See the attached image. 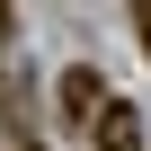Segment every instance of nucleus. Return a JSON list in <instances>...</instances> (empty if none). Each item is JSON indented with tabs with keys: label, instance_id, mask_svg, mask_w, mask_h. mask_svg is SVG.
Segmentation results:
<instances>
[{
	"label": "nucleus",
	"instance_id": "4",
	"mask_svg": "<svg viewBox=\"0 0 151 151\" xmlns=\"http://www.w3.org/2000/svg\"><path fill=\"white\" fill-rule=\"evenodd\" d=\"M18 151H36V142H18Z\"/></svg>",
	"mask_w": 151,
	"mask_h": 151
},
{
	"label": "nucleus",
	"instance_id": "3",
	"mask_svg": "<svg viewBox=\"0 0 151 151\" xmlns=\"http://www.w3.org/2000/svg\"><path fill=\"white\" fill-rule=\"evenodd\" d=\"M133 36H142V53H151V0H133Z\"/></svg>",
	"mask_w": 151,
	"mask_h": 151
},
{
	"label": "nucleus",
	"instance_id": "1",
	"mask_svg": "<svg viewBox=\"0 0 151 151\" xmlns=\"http://www.w3.org/2000/svg\"><path fill=\"white\" fill-rule=\"evenodd\" d=\"M89 142H98V151H142V116H133L124 98H107L98 124H89Z\"/></svg>",
	"mask_w": 151,
	"mask_h": 151
},
{
	"label": "nucleus",
	"instance_id": "2",
	"mask_svg": "<svg viewBox=\"0 0 151 151\" xmlns=\"http://www.w3.org/2000/svg\"><path fill=\"white\" fill-rule=\"evenodd\" d=\"M98 107H107L98 71H62V116H71V124H98Z\"/></svg>",
	"mask_w": 151,
	"mask_h": 151
}]
</instances>
